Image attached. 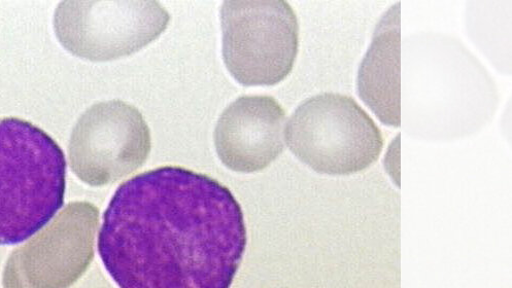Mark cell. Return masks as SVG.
<instances>
[{"mask_svg":"<svg viewBox=\"0 0 512 288\" xmlns=\"http://www.w3.org/2000/svg\"><path fill=\"white\" fill-rule=\"evenodd\" d=\"M220 19L223 58L235 81L246 87L275 86L290 75L299 23L287 2H225Z\"/></svg>","mask_w":512,"mask_h":288,"instance_id":"277c9868","label":"cell"},{"mask_svg":"<svg viewBox=\"0 0 512 288\" xmlns=\"http://www.w3.org/2000/svg\"><path fill=\"white\" fill-rule=\"evenodd\" d=\"M361 99L384 124H401V3L394 4L375 26L371 44L358 69Z\"/></svg>","mask_w":512,"mask_h":288,"instance_id":"9c48e42d","label":"cell"},{"mask_svg":"<svg viewBox=\"0 0 512 288\" xmlns=\"http://www.w3.org/2000/svg\"><path fill=\"white\" fill-rule=\"evenodd\" d=\"M247 241L243 209L228 188L162 166L117 189L98 252L119 288H230Z\"/></svg>","mask_w":512,"mask_h":288,"instance_id":"6da1fadb","label":"cell"},{"mask_svg":"<svg viewBox=\"0 0 512 288\" xmlns=\"http://www.w3.org/2000/svg\"><path fill=\"white\" fill-rule=\"evenodd\" d=\"M292 153L313 170L330 175L362 171L384 148L381 129L352 96L324 92L302 101L286 129Z\"/></svg>","mask_w":512,"mask_h":288,"instance_id":"3957f363","label":"cell"},{"mask_svg":"<svg viewBox=\"0 0 512 288\" xmlns=\"http://www.w3.org/2000/svg\"><path fill=\"white\" fill-rule=\"evenodd\" d=\"M151 148L150 128L138 108L121 100L97 103L74 130L72 168L89 186L111 185L140 169Z\"/></svg>","mask_w":512,"mask_h":288,"instance_id":"5b68a950","label":"cell"},{"mask_svg":"<svg viewBox=\"0 0 512 288\" xmlns=\"http://www.w3.org/2000/svg\"><path fill=\"white\" fill-rule=\"evenodd\" d=\"M66 159L40 127L0 118V245H16L43 230L62 208Z\"/></svg>","mask_w":512,"mask_h":288,"instance_id":"7a4b0ae2","label":"cell"},{"mask_svg":"<svg viewBox=\"0 0 512 288\" xmlns=\"http://www.w3.org/2000/svg\"><path fill=\"white\" fill-rule=\"evenodd\" d=\"M98 209L76 202L44 231L13 251L6 265L5 288H68L94 257Z\"/></svg>","mask_w":512,"mask_h":288,"instance_id":"8992f818","label":"cell"},{"mask_svg":"<svg viewBox=\"0 0 512 288\" xmlns=\"http://www.w3.org/2000/svg\"><path fill=\"white\" fill-rule=\"evenodd\" d=\"M68 29L70 49L92 61H110L141 51L168 27L170 16L157 2L120 0L74 4Z\"/></svg>","mask_w":512,"mask_h":288,"instance_id":"52a82bcc","label":"cell"},{"mask_svg":"<svg viewBox=\"0 0 512 288\" xmlns=\"http://www.w3.org/2000/svg\"><path fill=\"white\" fill-rule=\"evenodd\" d=\"M286 113L270 96H243L221 115L215 130L219 159L230 170L253 173L285 150Z\"/></svg>","mask_w":512,"mask_h":288,"instance_id":"ba28073f","label":"cell"}]
</instances>
